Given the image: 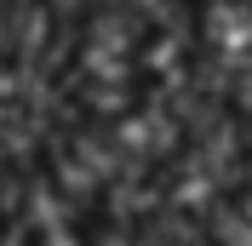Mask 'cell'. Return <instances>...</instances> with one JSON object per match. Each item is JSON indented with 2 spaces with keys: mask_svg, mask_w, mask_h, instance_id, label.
<instances>
[{
  "mask_svg": "<svg viewBox=\"0 0 252 246\" xmlns=\"http://www.w3.org/2000/svg\"><path fill=\"white\" fill-rule=\"evenodd\" d=\"M12 195V160H6V154H0V200Z\"/></svg>",
  "mask_w": 252,
  "mask_h": 246,
  "instance_id": "cell-1",
  "label": "cell"
},
{
  "mask_svg": "<svg viewBox=\"0 0 252 246\" xmlns=\"http://www.w3.org/2000/svg\"><path fill=\"white\" fill-rule=\"evenodd\" d=\"M6 34H12V17L0 12V58H12V40H6Z\"/></svg>",
  "mask_w": 252,
  "mask_h": 246,
  "instance_id": "cell-2",
  "label": "cell"
}]
</instances>
